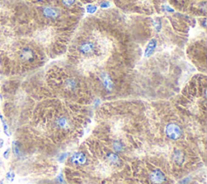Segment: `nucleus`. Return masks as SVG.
Wrapping results in <instances>:
<instances>
[{
  "label": "nucleus",
  "instance_id": "1",
  "mask_svg": "<svg viewBox=\"0 0 207 184\" xmlns=\"http://www.w3.org/2000/svg\"><path fill=\"white\" fill-rule=\"evenodd\" d=\"M99 79L104 89L107 92H112L113 91L115 86L114 81L109 73L105 71L100 72L99 74Z\"/></svg>",
  "mask_w": 207,
  "mask_h": 184
},
{
  "label": "nucleus",
  "instance_id": "2",
  "mask_svg": "<svg viewBox=\"0 0 207 184\" xmlns=\"http://www.w3.org/2000/svg\"><path fill=\"white\" fill-rule=\"evenodd\" d=\"M165 132L167 136L171 140H177L181 136V129L178 124L175 123H170L165 128Z\"/></svg>",
  "mask_w": 207,
  "mask_h": 184
},
{
  "label": "nucleus",
  "instance_id": "3",
  "mask_svg": "<svg viewBox=\"0 0 207 184\" xmlns=\"http://www.w3.org/2000/svg\"><path fill=\"white\" fill-rule=\"evenodd\" d=\"M150 182L154 184H162L166 180V176L160 170H154L150 174Z\"/></svg>",
  "mask_w": 207,
  "mask_h": 184
},
{
  "label": "nucleus",
  "instance_id": "4",
  "mask_svg": "<svg viewBox=\"0 0 207 184\" xmlns=\"http://www.w3.org/2000/svg\"><path fill=\"white\" fill-rule=\"evenodd\" d=\"M63 87L68 92H74L79 87V82L76 79L70 77L65 79Z\"/></svg>",
  "mask_w": 207,
  "mask_h": 184
},
{
  "label": "nucleus",
  "instance_id": "5",
  "mask_svg": "<svg viewBox=\"0 0 207 184\" xmlns=\"http://www.w3.org/2000/svg\"><path fill=\"white\" fill-rule=\"evenodd\" d=\"M55 124L58 129H62V130H67L71 127V120H70L69 118L65 116V115H61L57 118V120H55Z\"/></svg>",
  "mask_w": 207,
  "mask_h": 184
},
{
  "label": "nucleus",
  "instance_id": "6",
  "mask_svg": "<svg viewBox=\"0 0 207 184\" xmlns=\"http://www.w3.org/2000/svg\"><path fill=\"white\" fill-rule=\"evenodd\" d=\"M87 158L86 156L81 152H75L71 155V162L74 165L82 166L86 162Z\"/></svg>",
  "mask_w": 207,
  "mask_h": 184
},
{
  "label": "nucleus",
  "instance_id": "7",
  "mask_svg": "<svg viewBox=\"0 0 207 184\" xmlns=\"http://www.w3.org/2000/svg\"><path fill=\"white\" fill-rule=\"evenodd\" d=\"M12 151L14 155L18 158H20L23 155L21 149H20V145H19V141H14L12 142Z\"/></svg>",
  "mask_w": 207,
  "mask_h": 184
},
{
  "label": "nucleus",
  "instance_id": "8",
  "mask_svg": "<svg viewBox=\"0 0 207 184\" xmlns=\"http://www.w3.org/2000/svg\"><path fill=\"white\" fill-rule=\"evenodd\" d=\"M184 159H185V158H184L183 153H181V151H176L174 153V162L180 165L183 162Z\"/></svg>",
  "mask_w": 207,
  "mask_h": 184
},
{
  "label": "nucleus",
  "instance_id": "9",
  "mask_svg": "<svg viewBox=\"0 0 207 184\" xmlns=\"http://www.w3.org/2000/svg\"><path fill=\"white\" fill-rule=\"evenodd\" d=\"M108 160L110 162L114 163V164H118L120 162V158L117 153H109L107 156Z\"/></svg>",
  "mask_w": 207,
  "mask_h": 184
},
{
  "label": "nucleus",
  "instance_id": "10",
  "mask_svg": "<svg viewBox=\"0 0 207 184\" xmlns=\"http://www.w3.org/2000/svg\"><path fill=\"white\" fill-rule=\"evenodd\" d=\"M113 148H114L115 151L120 152V151H122L123 149V145L120 141H114V143H113Z\"/></svg>",
  "mask_w": 207,
  "mask_h": 184
},
{
  "label": "nucleus",
  "instance_id": "11",
  "mask_svg": "<svg viewBox=\"0 0 207 184\" xmlns=\"http://www.w3.org/2000/svg\"><path fill=\"white\" fill-rule=\"evenodd\" d=\"M0 118H1V120H2V125H3V130H4L5 134H6L7 136H10V135H11V133H10L9 132H8V126H7V123H6V121H5L4 119L2 118V115H0Z\"/></svg>",
  "mask_w": 207,
  "mask_h": 184
},
{
  "label": "nucleus",
  "instance_id": "12",
  "mask_svg": "<svg viewBox=\"0 0 207 184\" xmlns=\"http://www.w3.org/2000/svg\"><path fill=\"white\" fill-rule=\"evenodd\" d=\"M6 179H7V181H9V182H12L15 179L14 171H13V170H11V171H9V172H7V175H6Z\"/></svg>",
  "mask_w": 207,
  "mask_h": 184
},
{
  "label": "nucleus",
  "instance_id": "13",
  "mask_svg": "<svg viewBox=\"0 0 207 184\" xmlns=\"http://www.w3.org/2000/svg\"><path fill=\"white\" fill-rule=\"evenodd\" d=\"M67 156H68V153H61V154L58 156V158H57V160H58V162H64L65 159L67 158Z\"/></svg>",
  "mask_w": 207,
  "mask_h": 184
},
{
  "label": "nucleus",
  "instance_id": "14",
  "mask_svg": "<svg viewBox=\"0 0 207 184\" xmlns=\"http://www.w3.org/2000/svg\"><path fill=\"white\" fill-rule=\"evenodd\" d=\"M10 154H11V149H7V150L3 153V158H6V159H8L10 157Z\"/></svg>",
  "mask_w": 207,
  "mask_h": 184
},
{
  "label": "nucleus",
  "instance_id": "15",
  "mask_svg": "<svg viewBox=\"0 0 207 184\" xmlns=\"http://www.w3.org/2000/svg\"><path fill=\"white\" fill-rule=\"evenodd\" d=\"M3 144H4V141H3V140L0 137V149L3 146Z\"/></svg>",
  "mask_w": 207,
  "mask_h": 184
},
{
  "label": "nucleus",
  "instance_id": "16",
  "mask_svg": "<svg viewBox=\"0 0 207 184\" xmlns=\"http://www.w3.org/2000/svg\"><path fill=\"white\" fill-rule=\"evenodd\" d=\"M2 182H3V180H1V184H2Z\"/></svg>",
  "mask_w": 207,
  "mask_h": 184
},
{
  "label": "nucleus",
  "instance_id": "17",
  "mask_svg": "<svg viewBox=\"0 0 207 184\" xmlns=\"http://www.w3.org/2000/svg\"><path fill=\"white\" fill-rule=\"evenodd\" d=\"M37 1H42V0H37Z\"/></svg>",
  "mask_w": 207,
  "mask_h": 184
}]
</instances>
